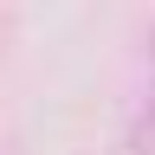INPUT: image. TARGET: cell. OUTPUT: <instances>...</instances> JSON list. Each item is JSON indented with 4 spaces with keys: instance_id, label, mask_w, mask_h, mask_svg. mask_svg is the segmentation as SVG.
Here are the masks:
<instances>
[{
    "instance_id": "obj_1",
    "label": "cell",
    "mask_w": 155,
    "mask_h": 155,
    "mask_svg": "<svg viewBox=\"0 0 155 155\" xmlns=\"http://www.w3.org/2000/svg\"><path fill=\"white\" fill-rule=\"evenodd\" d=\"M7 155H26V149H7Z\"/></svg>"
}]
</instances>
